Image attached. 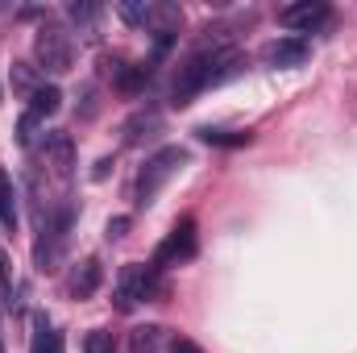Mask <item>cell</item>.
<instances>
[{
  "mask_svg": "<svg viewBox=\"0 0 357 353\" xmlns=\"http://www.w3.org/2000/svg\"><path fill=\"white\" fill-rule=\"evenodd\" d=\"M241 67H245V54H241V50H233L229 42H204L195 54H187V59L178 63L171 100L183 108V104H191L199 91H208V88H216V84H225V80H233Z\"/></svg>",
  "mask_w": 357,
  "mask_h": 353,
  "instance_id": "1",
  "label": "cell"
},
{
  "mask_svg": "<svg viewBox=\"0 0 357 353\" xmlns=\"http://www.w3.org/2000/svg\"><path fill=\"white\" fill-rule=\"evenodd\" d=\"M71 220H75V208L71 204H54L42 212L38 220V246H33V262L42 274H54L63 258H67V241H71Z\"/></svg>",
  "mask_w": 357,
  "mask_h": 353,
  "instance_id": "2",
  "label": "cell"
},
{
  "mask_svg": "<svg viewBox=\"0 0 357 353\" xmlns=\"http://www.w3.org/2000/svg\"><path fill=\"white\" fill-rule=\"evenodd\" d=\"M183 167H187V150H178V146H162V150H154V154L146 158V167L137 171L133 204H137V208H150V204L158 200V191H162Z\"/></svg>",
  "mask_w": 357,
  "mask_h": 353,
  "instance_id": "3",
  "label": "cell"
},
{
  "mask_svg": "<svg viewBox=\"0 0 357 353\" xmlns=\"http://www.w3.org/2000/svg\"><path fill=\"white\" fill-rule=\"evenodd\" d=\"M71 59H75V46H71V33L63 25H42L38 38H33V67L46 75H67L71 71Z\"/></svg>",
  "mask_w": 357,
  "mask_h": 353,
  "instance_id": "4",
  "label": "cell"
},
{
  "mask_svg": "<svg viewBox=\"0 0 357 353\" xmlns=\"http://www.w3.org/2000/svg\"><path fill=\"white\" fill-rule=\"evenodd\" d=\"M158 291V270L154 262H129L116 274V287H112V308L116 312H133L137 303H146L150 295Z\"/></svg>",
  "mask_w": 357,
  "mask_h": 353,
  "instance_id": "5",
  "label": "cell"
},
{
  "mask_svg": "<svg viewBox=\"0 0 357 353\" xmlns=\"http://www.w3.org/2000/svg\"><path fill=\"white\" fill-rule=\"evenodd\" d=\"M195 258V220L183 216L175 229L162 237V246L154 250V270H167V266H183Z\"/></svg>",
  "mask_w": 357,
  "mask_h": 353,
  "instance_id": "6",
  "label": "cell"
},
{
  "mask_svg": "<svg viewBox=\"0 0 357 353\" xmlns=\"http://www.w3.org/2000/svg\"><path fill=\"white\" fill-rule=\"evenodd\" d=\"M328 17H333V8H328L324 0H295V4H287V8H278V25H282V29H299V33L320 29Z\"/></svg>",
  "mask_w": 357,
  "mask_h": 353,
  "instance_id": "7",
  "label": "cell"
},
{
  "mask_svg": "<svg viewBox=\"0 0 357 353\" xmlns=\"http://www.w3.org/2000/svg\"><path fill=\"white\" fill-rule=\"evenodd\" d=\"M42 154H46V167L59 179L71 175V167H75V142H71V133H46L42 137Z\"/></svg>",
  "mask_w": 357,
  "mask_h": 353,
  "instance_id": "8",
  "label": "cell"
},
{
  "mask_svg": "<svg viewBox=\"0 0 357 353\" xmlns=\"http://www.w3.org/2000/svg\"><path fill=\"white\" fill-rule=\"evenodd\" d=\"M307 54H312V42L307 38H274L266 50H262V59H266L270 67H282V71L287 67H299Z\"/></svg>",
  "mask_w": 357,
  "mask_h": 353,
  "instance_id": "9",
  "label": "cell"
},
{
  "mask_svg": "<svg viewBox=\"0 0 357 353\" xmlns=\"http://www.w3.org/2000/svg\"><path fill=\"white\" fill-rule=\"evenodd\" d=\"M125 146H142L146 137H154V133H162V112L158 108H137L129 121H125Z\"/></svg>",
  "mask_w": 357,
  "mask_h": 353,
  "instance_id": "10",
  "label": "cell"
},
{
  "mask_svg": "<svg viewBox=\"0 0 357 353\" xmlns=\"http://www.w3.org/2000/svg\"><path fill=\"white\" fill-rule=\"evenodd\" d=\"M100 283H104V270L96 258H84V262L71 270V278H67V291H71V299H91L96 291H100Z\"/></svg>",
  "mask_w": 357,
  "mask_h": 353,
  "instance_id": "11",
  "label": "cell"
},
{
  "mask_svg": "<svg viewBox=\"0 0 357 353\" xmlns=\"http://www.w3.org/2000/svg\"><path fill=\"white\" fill-rule=\"evenodd\" d=\"M167 341H171V333L162 324H137L129 333V353H158Z\"/></svg>",
  "mask_w": 357,
  "mask_h": 353,
  "instance_id": "12",
  "label": "cell"
},
{
  "mask_svg": "<svg viewBox=\"0 0 357 353\" xmlns=\"http://www.w3.org/2000/svg\"><path fill=\"white\" fill-rule=\"evenodd\" d=\"M29 353H63V333L46 320V316H33V341Z\"/></svg>",
  "mask_w": 357,
  "mask_h": 353,
  "instance_id": "13",
  "label": "cell"
},
{
  "mask_svg": "<svg viewBox=\"0 0 357 353\" xmlns=\"http://www.w3.org/2000/svg\"><path fill=\"white\" fill-rule=\"evenodd\" d=\"M21 220V208H17V183L8 171H0V225L4 229H17Z\"/></svg>",
  "mask_w": 357,
  "mask_h": 353,
  "instance_id": "14",
  "label": "cell"
},
{
  "mask_svg": "<svg viewBox=\"0 0 357 353\" xmlns=\"http://www.w3.org/2000/svg\"><path fill=\"white\" fill-rule=\"evenodd\" d=\"M59 108H63V91L54 88V84H42V88L29 96V112H33L38 121H50Z\"/></svg>",
  "mask_w": 357,
  "mask_h": 353,
  "instance_id": "15",
  "label": "cell"
},
{
  "mask_svg": "<svg viewBox=\"0 0 357 353\" xmlns=\"http://www.w3.org/2000/svg\"><path fill=\"white\" fill-rule=\"evenodd\" d=\"M112 80H116L121 91H137L150 80V63H142V67H137V63H116V67H112Z\"/></svg>",
  "mask_w": 357,
  "mask_h": 353,
  "instance_id": "16",
  "label": "cell"
},
{
  "mask_svg": "<svg viewBox=\"0 0 357 353\" xmlns=\"http://www.w3.org/2000/svg\"><path fill=\"white\" fill-rule=\"evenodd\" d=\"M42 84H46V80H42V71H38L33 63H13V91H17V96L29 100Z\"/></svg>",
  "mask_w": 357,
  "mask_h": 353,
  "instance_id": "17",
  "label": "cell"
},
{
  "mask_svg": "<svg viewBox=\"0 0 357 353\" xmlns=\"http://www.w3.org/2000/svg\"><path fill=\"white\" fill-rule=\"evenodd\" d=\"M116 13H121V21H129V25L146 29V25H150V13H154V0H121V4H116Z\"/></svg>",
  "mask_w": 357,
  "mask_h": 353,
  "instance_id": "18",
  "label": "cell"
},
{
  "mask_svg": "<svg viewBox=\"0 0 357 353\" xmlns=\"http://www.w3.org/2000/svg\"><path fill=\"white\" fill-rule=\"evenodd\" d=\"M67 17L79 25V33L84 38H96V17H100V4H67Z\"/></svg>",
  "mask_w": 357,
  "mask_h": 353,
  "instance_id": "19",
  "label": "cell"
},
{
  "mask_svg": "<svg viewBox=\"0 0 357 353\" xmlns=\"http://www.w3.org/2000/svg\"><path fill=\"white\" fill-rule=\"evenodd\" d=\"M199 133V142H208V146H245L250 142V133H233V129H212V125H204V129H195Z\"/></svg>",
  "mask_w": 357,
  "mask_h": 353,
  "instance_id": "20",
  "label": "cell"
},
{
  "mask_svg": "<svg viewBox=\"0 0 357 353\" xmlns=\"http://www.w3.org/2000/svg\"><path fill=\"white\" fill-rule=\"evenodd\" d=\"M42 125H46V121H38V117L25 108V112H21V121H17V142H21V146H33V142H38V133H42Z\"/></svg>",
  "mask_w": 357,
  "mask_h": 353,
  "instance_id": "21",
  "label": "cell"
},
{
  "mask_svg": "<svg viewBox=\"0 0 357 353\" xmlns=\"http://www.w3.org/2000/svg\"><path fill=\"white\" fill-rule=\"evenodd\" d=\"M112 333L108 329H91L88 337H84V353H112Z\"/></svg>",
  "mask_w": 357,
  "mask_h": 353,
  "instance_id": "22",
  "label": "cell"
},
{
  "mask_svg": "<svg viewBox=\"0 0 357 353\" xmlns=\"http://www.w3.org/2000/svg\"><path fill=\"white\" fill-rule=\"evenodd\" d=\"M13 291H17V287H13V262H8V254L0 250V299H4L8 308H13Z\"/></svg>",
  "mask_w": 357,
  "mask_h": 353,
  "instance_id": "23",
  "label": "cell"
},
{
  "mask_svg": "<svg viewBox=\"0 0 357 353\" xmlns=\"http://www.w3.org/2000/svg\"><path fill=\"white\" fill-rule=\"evenodd\" d=\"M125 229H129V216H112L104 233H108V241H121V237H125Z\"/></svg>",
  "mask_w": 357,
  "mask_h": 353,
  "instance_id": "24",
  "label": "cell"
},
{
  "mask_svg": "<svg viewBox=\"0 0 357 353\" xmlns=\"http://www.w3.org/2000/svg\"><path fill=\"white\" fill-rule=\"evenodd\" d=\"M171 353H199L195 345H178V350H171Z\"/></svg>",
  "mask_w": 357,
  "mask_h": 353,
  "instance_id": "25",
  "label": "cell"
},
{
  "mask_svg": "<svg viewBox=\"0 0 357 353\" xmlns=\"http://www.w3.org/2000/svg\"><path fill=\"white\" fill-rule=\"evenodd\" d=\"M0 353H4V341H0Z\"/></svg>",
  "mask_w": 357,
  "mask_h": 353,
  "instance_id": "26",
  "label": "cell"
}]
</instances>
